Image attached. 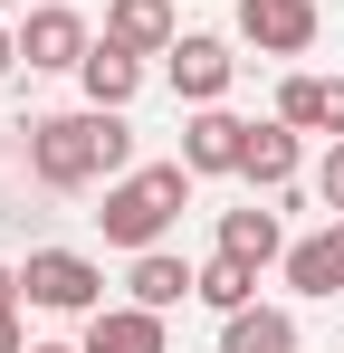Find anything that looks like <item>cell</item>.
<instances>
[{"label":"cell","instance_id":"5bb4252c","mask_svg":"<svg viewBox=\"0 0 344 353\" xmlns=\"http://www.w3.org/2000/svg\"><path fill=\"white\" fill-rule=\"evenodd\" d=\"M220 258L278 268V258H287V220H278V210H258V201H249V210H220Z\"/></svg>","mask_w":344,"mask_h":353},{"label":"cell","instance_id":"ac0fdd59","mask_svg":"<svg viewBox=\"0 0 344 353\" xmlns=\"http://www.w3.org/2000/svg\"><path fill=\"white\" fill-rule=\"evenodd\" d=\"M316 201H325V220H344V134L325 143V163H316Z\"/></svg>","mask_w":344,"mask_h":353},{"label":"cell","instance_id":"44dd1931","mask_svg":"<svg viewBox=\"0 0 344 353\" xmlns=\"http://www.w3.org/2000/svg\"><path fill=\"white\" fill-rule=\"evenodd\" d=\"M10 67H19V29H0V77H10Z\"/></svg>","mask_w":344,"mask_h":353},{"label":"cell","instance_id":"3957f363","mask_svg":"<svg viewBox=\"0 0 344 353\" xmlns=\"http://www.w3.org/2000/svg\"><path fill=\"white\" fill-rule=\"evenodd\" d=\"M19 296H29L39 315H96V305H106V268H96L86 248H29Z\"/></svg>","mask_w":344,"mask_h":353},{"label":"cell","instance_id":"7a4b0ae2","mask_svg":"<svg viewBox=\"0 0 344 353\" xmlns=\"http://www.w3.org/2000/svg\"><path fill=\"white\" fill-rule=\"evenodd\" d=\"M191 163L172 153V163H134V172L106 181V210H96V230L115 239V248H163V230L191 210Z\"/></svg>","mask_w":344,"mask_h":353},{"label":"cell","instance_id":"52a82bcc","mask_svg":"<svg viewBox=\"0 0 344 353\" xmlns=\"http://www.w3.org/2000/svg\"><path fill=\"white\" fill-rule=\"evenodd\" d=\"M182 163L201 181H229L239 163H249V115H229V105H191V124H182Z\"/></svg>","mask_w":344,"mask_h":353},{"label":"cell","instance_id":"603a6c76","mask_svg":"<svg viewBox=\"0 0 344 353\" xmlns=\"http://www.w3.org/2000/svg\"><path fill=\"white\" fill-rule=\"evenodd\" d=\"M29 353H86V344H29Z\"/></svg>","mask_w":344,"mask_h":353},{"label":"cell","instance_id":"d6986e66","mask_svg":"<svg viewBox=\"0 0 344 353\" xmlns=\"http://www.w3.org/2000/svg\"><path fill=\"white\" fill-rule=\"evenodd\" d=\"M344 134V77H325V143Z\"/></svg>","mask_w":344,"mask_h":353},{"label":"cell","instance_id":"cb8c5ba5","mask_svg":"<svg viewBox=\"0 0 344 353\" xmlns=\"http://www.w3.org/2000/svg\"><path fill=\"white\" fill-rule=\"evenodd\" d=\"M0 10H10V0H0Z\"/></svg>","mask_w":344,"mask_h":353},{"label":"cell","instance_id":"8992f818","mask_svg":"<svg viewBox=\"0 0 344 353\" xmlns=\"http://www.w3.org/2000/svg\"><path fill=\"white\" fill-rule=\"evenodd\" d=\"M316 29H325L316 0H239V39H249L258 58H306Z\"/></svg>","mask_w":344,"mask_h":353},{"label":"cell","instance_id":"277c9868","mask_svg":"<svg viewBox=\"0 0 344 353\" xmlns=\"http://www.w3.org/2000/svg\"><path fill=\"white\" fill-rule=\"evenodd\" d=\"M96 48V29L67 10V0H39L29 19H19V67H39V77H77Z\"/></svg>","mask_w":344,"mask_h":353},{"label":"cell","instance_id":"2e32d148","mask_svg":"<svg viewBox=\"0 0 344 353\" xmlns=\"http://www.w3.org/2000/svg\"><path fill=\"white\" fill-rule=\"evenodd\" d=\"M201 305H211V315L258 305V268H249V258H211V268H201Z\"/></svg>","mask_w":344,"mask_h":353},{"label":"cell","instance_id":"6da1fadb","mask_svg":"<svg viewBox=\"0 0 344 353\" xmlns=\"http://www.w3.org/2000/svg\"><path fill=\"white\" fill-rule=\"evenodd\" d=\"M29 172H39V191H96V181L134 172V134H124L115 105L39 115V124H29Z\"/></svg>","mask_w":344,"mask_h":353},{"label":"cell","instance_id":"8fae6325","mask_svg":"<svg viewBox=\"0 0 344 353\" xmlns=\"http://www.w3.org/2000/svg\"><path fill=\"white\" fill-rule=\"evenodd\" d=\"M77 86H86V105H115V115H124V105L144 96V58H134V48H115V39H96L86 67H77Z\"/></svg>","mask_w":344,"mask_h":353},{"label":"cell","instance_id":"30bf717a","mask_svg":"<svg viewBox=\"0 0 344 353\" xmlns=\"http://www.w3.org/2000/svg\"><path fill=\"white\" fill-rule=\"evenodd\" d=\"M106 39L134 48V58H163L182 39V19H172V0H106Z\"/></svg>","mask_w":344,"mask_h":353},{"label":"cell","instance_id":"ffe728a7","mask_svg":"<svg viewBox=\"0 0 344 353\" xmlns=\"http://www.w3.org/2000/svg\"><path fill=\"white\" fill-rule=\"evenodd\" d=\"M0 353H29V325H19V305L0 315Z\"/></svg>","mask_w":344,"mask_h":353},{"label":"cell","instance_id":"7402d4cb","mask_svg":"<svg viewBox=\"0 0 344 353\" xmlns=\"http://www.w3.org/2000/svg\"><path fill=\"white\" fill-rule=\"evenodd\" d=\"M10 305H19V268H0V315H10Z\"/></svg>","mask_w":344,"mask_h":353},{"label":"cell","instance_id":"ba28073f","mask_svg":"<svg viewBox=\"0 0 344 353\" xmlns=\"http://www.w3.org/2000/svg\"><path fill=\"white\" fill-rule=\"evenodd\" d=\"M296 172H306V134L296 124H249V163H239V181H258V201H278V191H296Z\"/></svg>","mask_w":344,"mask_h":353},{"label":"cell","instance_id":"e0dca14e","mask_svg":"<svg viewBox=\"0 0 344 353\" xmlns=\"http://www.w3.org/2000/svg\"><path fill=\"white\" fill-rule=\"evenodd\" d=\"M278 124H296V134H325V77H306V67H296V77L278 86Z\"/></svg>","mask_w":344,"mask_h":353},{"label":"cell","instance_id":"9a60e30c","mask_svg":"<svg viewBox=\"0 0 344 353\" xmlns=\"http://www.w3.org/2000/svg\"><path fill=\"white\" fill-rule=\"evenodd\" d=\"M220 353H296V315L287 305H239V315H220Z\"/></svg>","mask_w":344,"mask_h":353},{"label":"cell","instance_id":"4fadbf2b","mask_svg":"<svg viewBox=\"0 0 344 353\" xmlns=\"http://www.w3.org/2000/svg\"><path fill=\"white\" fill-rule=\"evenodd\" d=\"M124 296H134V305H153V315H172L182 296H201V268H182L172 248H134V277H124Z\"/></svg>","mask_w":344,"mask_h":353},{"label":"cell","instance_id":"9c48e42d","mask_svg":"<svg viewBox=\"0 0 344 353\" xmlns=\"http://www.w3.org/2000/svg\"><path fill=\"white\" fill-rule=\"evenodd\" d=\"M287 287L296 296H344V220H325V230H306V239H287Z\"/></svg>","mask_w":344,"mask_h":353},{"label":"cell","instance_id":"7c38bea8","mask_svg":"<svg viewBox=\"0 0 344 353\" xmlns=\"http://www.w3.org/2000/svg\"><path fill=\"white\" fill-rule=\"evenodd\" d=\"M86 353H163V315L134 305V296L124 305H96L86 315Z\"/></svg>","mask_w":344,"mask_h":353},{"label":"cell","instance_id":"5b68a950","mask_svg":"<svg viewBox=\"0 0 344 353\" xmlns=\"http://www.w3.org/2000/svg\"><path fill=\"white\" fill-rule=\"evenodd\" d=\"M163 77H172L182 105H220L229 77H239V58H229V39H211V29H182V39L163 48Z\"/></svg>","mask_w":344,"mask_h":353}]
</instances>
